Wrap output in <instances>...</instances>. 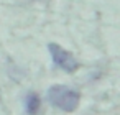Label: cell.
Returning <instances> with one entry per match:
<instances>
[{
  "label": "cell",
  "mask_w": 120,
  "mask_h": 115,
  "mask_svg": "<svg viewBox=\"0 0 120 115\" xmlns=\"http://www.w3.org/2000/svg\"><path fill=\"white\" fill-rule=\"evenodd\" d=\"M48 49H49V54H51V58H53V63L59 67V69H63V71H66V72H74V71H77L79 69V61L69 53V51H66L64 48H61L59 45H56V43H49L48 45Z\"/></svg>",
  "instance_id": "obj_2"
},
{
  "label": "cell",
  "mask_w": 120,
  "mask_h": 115,
  "mask_svg": "<svg viewBox=\"0 0 120 115\" xmlns=\"http://www.w3.org/2000/svg\"><path fill=\"white\" fill-rule=\"evenodd\" d=\"M48 100L64 110V112H74L79 105V100H81V94L76 90V89H71L68 85H63V84H56V85H51L49 90H48Z\"/></svg>",
  "instance_id": "obj_1"
},
{
  "label": "cell",
  "mask_w": 120,
  "mask_h": 115,
  "mask_svg": "<svg viewBox=\"0 0 120 115\" xmlns=\"http://www.w3.org/2000/svg\"><path fill=\"white\" fill-rule=\"evenodd\" d=\"M41 107V99L36 92H28L25 95V112L28 115H36Z\"/></svg>",
  "instance_id": "obj_3"
}]
</instances>
